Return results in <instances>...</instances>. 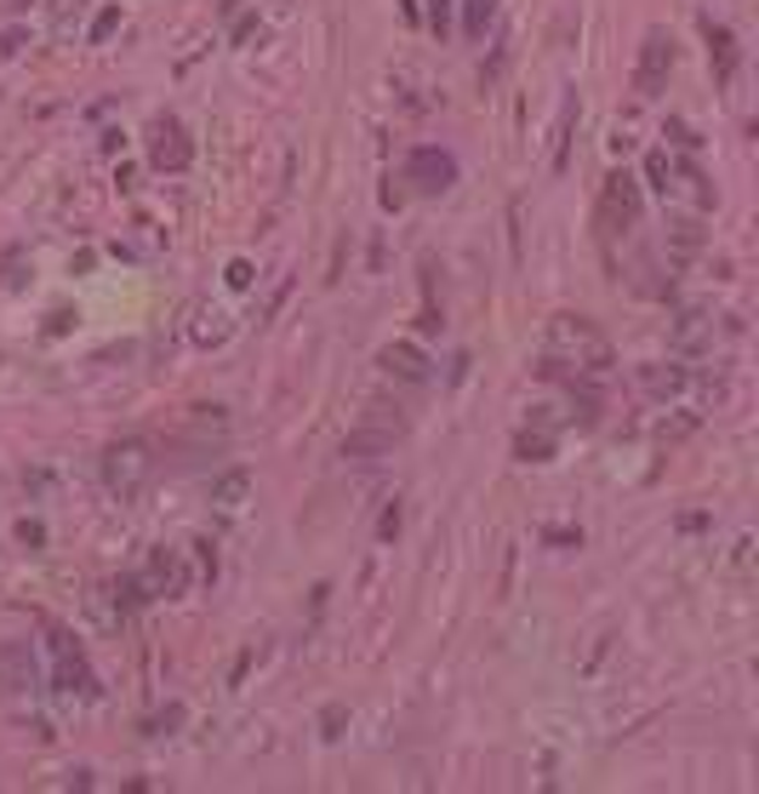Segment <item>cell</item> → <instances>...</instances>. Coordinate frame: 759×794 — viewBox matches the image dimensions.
<instances>
[{
	"mask_svg": "<svg viewBox=\"0 0 759 794\" xmlns=\"http://www.w3.org/2000/svg\"><path fill=\"white\" fill-rule=\"evenodd\" d=\"M543 378H605L612 371V337L589 315H554L543 337Z\"/></svg>",
	"mask_w": 759,
	"mask_h": 794,
	"instance_id": "1",
	"label": "cell"
},
{
	"mask_svg": "<svg viewBox=\"0 0 759 794\" xmlns=\"http://www.w3.org/2000/svg\"><path fill=\"white\" fill-rule=\"evenodd\" d=\"M640 212H645L640 178H635V171H612V178H605V189H600V201H594V229H600V240L628 235V229L640 223Z\"/></svg>",
	"mask_w": 759,
	"mask_h": 794,
	"instance_id": "2",
	"label": "cell"
},
{
	"mask_svg": "<svg viewBox=\"0 0 759 794\" xmlns=\"http://www.w3.org/2000/svg\"><path fill=\"white\" fill-rule=\"evenodd\" d=\"M149 475H155V452H149V440H115L104 452V486L115 491L120 503H132L138 491L149 486Z\"/></svg>",
	"mask_w": 759,
	"mask_h": 794,
	"instance_id": "3",
	"label": "cell"
},
{
	"mask_svg": "<svg viewBox=\"0 0 759 794\" xmlns=\"http://www.w3.org/2000/svg\"><path fill=\"white\" fill-rule=\"evenodd\" d=\"M46 647H52V686H58V691H74V698H97V675H92L86 652L74 647L63 629L46 635Z\"/></svg>",
	"mask_w": 759,
	"mask_h": 794,
	"instance_id": "4",
	"label": "cell"
},
{
	"mask_svg": "<svg viewBox=\"0 0 759 794\" xmlns=\"http://www.w3.org/2000/svg\"><path fill=\"white\" fill-rule=\"evenodd\" d=\"M668 74H674V40H668V29H651L640 46V63H635V92L656 97L668 86Z\"/></svg>",
	"mask_w": 759,
	"mask_h": 794,
	"instance_id": "5",
	"label": "cell"
},
{
	"mask_svg": "<svg viewBox=\"0 0 759 794\" xmlns=\"http://www.w3.org/2000/svg\"><path fill=\"white\" fill-rule=\"evenodd\" d=\"M149 161H155L161 171H189L194 143H189V132H183V120L161 115L155 127H149Z\"/></svg>",
	"mask_w": 759,
	"mask_h": 794,
	"instance_id": "6",
	"label": "cell"
},
{
	"mask_svg": "<svg viewBox=\"0 0 759 794\" xmlns=\"http://www.w3.org/2000/svg\"><path fill=\"white\" fill-rule=\"evenodd\" d=\"M406 183H417L423 194H446L451 183H458V161H451L446 149L423 143V149H412V161H406Z\"/></svg>",
	"mask_w": 759,
	"mask_h": 794,
	"instance_id": "7",
	"label": "cell"
},
{
	"mask_svg": "<svg viewBox=\"0 0 759 794\" xmlns=\"http://www.w3.org/2000/svg\"><path fill=\"white\" fill-rule=\"evenodd\" d=\"M138 583H143L149 601H161V594L171 601V594L189 589V566H183V555H177V549H155V555H149V566L138 572Z\"/></svg>",
	"mask_w": 759,
	"mask_h": 794,
	"instance_id": "8",
	"label": "cell"
},
{
	"mask_svg": "<svg viewBox=\"0 0 759 794\" xmlns=\"http://www.w3.org/2000/svg\"><path fill=\"white\" fill-rule=\"evenodd\" d=\"M663 194H668V201H679V206H686V212H708V206H714V189H708V178H702V171L691 166V161H674L668 155V178H663Z\"/></svg>",
	"mask_w": 759,
	"mask_h": 794,
	"instance_id": "9",
	"label": "cell"
},
{
	"mask_svg": "<svg viewBox=\"0 0 759 794\" xmlns=\"http://www.w3.org/2000/svg\"><path fill=\"white\" fill-rule=\"evenodd\" d=\"M35 686V647L29 640H7L0 647V698H23Z\"/></svg>",
	"mask_w": 759,
	"mask_h": 794,
	"instance_id": "10",
	"label": "cell"
},
{
	"mask_svg": "<svg viewBox=\"0 0 759 794\" xmlns=\"http://www.w3.org/2000/svg\"><path fill=\"white\" fill-rule=\"evenodd\" d=\"M702 217L697 212H674L668 217V235H663V246H668V263L679 269V263H686V258H697L702 252Z\"/></svg>",
	"mask_w": 759,
	"mask_h": 794,
	"instance_id": "11",
	"label": "cell"
},
{
	"mask_svg": "<svg viewBox=\"0 0 759 794\" xmlns=\"http://www.w3.org/2000/svg\"><path fill=\"white\" fill-rule=\"evenodd\" d=\"M377 366H383L389 378H400V383H428V355L417 349V343H389V349L377 355Z\"/></svg>",
	"mask_w": 759,
	"mask_h": 794,
	"instance_id": "12",
	"label": "cell"
},
{
	"mask_svg": "<svg viewBox=\"0 0 759 794\" xmlns=\"http://www.w3.org/2000/svg\"><path fill=\"white\" fill-rule=\"evenodd\" d=\"M383 452H394V435L389 429H371V424H360V429L343 440V458L348 463H371V458H383Z\"/></svg>",
	"mask_w": 759,
	"mask_h": 794,
	"instance_id": "13",
	"label": "cell"
},
{
	"mask_svg": "<svg viewBox=\"0 0 759 794\" xmlns=\"http://www.w3.org/2000/svg\"><path fill=\"white\" fill-rule=\"evenodd\" d=\"M246 491H251V475H246V469H229V475L212 481V509L240 514V509H246Z\"/></svg>",
	"mask_w": 759,
	"mask_h": 794,
	"instance_id": "14",
	"label": "cell"
},
{
	"mask_svg": "<svg viewBox=\"0 0 759 794\" xmlns=\"http://www.w3.org/2000/svg\"><path fill=\"white\" fill-rule=\"evenodd\" d=\"M708 58H714V69H720V86L737 81V40H731L725 23H708Z\"/></svg>",
	"mask_w": 759,
	"mask_h": 794,
	"instance_id": "15",
	"label": "cell"
},
{
	"mask_svg": "<svg viewBox=\"0 0 759 794\" xmlns=\"http://www.w3.org/2000/svg\"><path fill=\"white\" fill-rule=\"evenodd\" d=\"M640 389L651 394V401H668V394L686 389V371L679 366H640Z\"/></svg>",
	"mask_w": 759,
	"mask_h": 794,
	"instance_id": "16",
	"label": "cell"
},
{
	"mask_svg": "<svg viewBox=\"0 0 759 794\" xmlns=\"http://www.w3.org/2000/svg\"><path fill=\"white\" fill-rule=\"evenodd\" d=\"M674 343H679V349H697V343H714V332H708V315H679Z\"/></svg>",
	"mask_w": 759,
	"mask_h": 794,
	"instance_id": "17",
	"label": "cell"
},
{
	"mask_svg": "<svg viewBox=\"0 0 759 794\" xmlns=\"http://www.w3.org/2000/svg\"><path fill=\"white\" fill-rule=\"evenodd\" d=\"M514 452H520L525 463H548V458H554V435H548V429H537V435L525 429V435L514 440Z\"/></svg>",
	"mask_w": 759,
	"mask_h": 794,
	"instance_id": "18",
	"label": "cell"
},
{
	"mask_svg": "<svg viewBox=\"0 0 759 794\" xmlns=\"http://www.w3.org/2000/svg\"><path fill=\"white\" fill-rule=\"evenodd\" d=\"M491 17H497V0H469V17L463 23H469V35L479 40V35L491 29Z\"/></svg>",
	"mask_w": 759,
	"mask_h": 794,
	"instance_id": "19",
	"label": "cell"
},
{
	"mask_svg": "<svg viewBox=\"0 0 759 794\" xmlns=\"http://www.w3.org/2000/svg\"><path fill=\"white\" fill-rule=\"evenodd\" d=\"M120 29V7H109V12H97V23H92V40H109Z\"/></svg>",
	"mask_w": 759,
	"mask_h": 794,
	"instance_id": "20",
	"label": "cell"
},
{
	"mask_svg": "<svg viewBox=\"0 0 759 794\" xmlns=\"http://www.w3.org/2000/svg\"><path fill=\"white\" fill-rule=\"evenodd\" d=\"M645 171H651V189H663V178H668V155H663V149L645 161Z\"/></svg>",
	"mask_w": 759,
	"mask_h": 794,
	"instance_id": "21",
	"label": "cell"
},
{
	"mask_svg": "<svg viewBox=\"0 0 759 794\" xmlns=\"http://www.w3.org/2000/svg\"><path fill=\"white\" fill-rule=\"evenodd\" d=\"M229 286H235V292H246V286H251V263H246V258H235V263H229Z\"/></svg>",
	"mask_w": 759,
	"mask_h": 794,
	"instance_id": "22",
	"label": "cell"
},
{
	"mask_svg": "<svg viewBox=\"0 0 759 794\" xmlns=\"http://www.w3.org/2000/svg\"><path fill=\"white\" fill-rule=\"evenodd\" d=\"M446 12H451L446 0H435V7H428V29H435V35H446Z\"/></svg>",
	"mask_w": 759,
	"mask_h": 794,
	"instance_id": "23",
	"label": "cell"
},
{
	"mask_svg": "<svg viewBox=\"0 0 759 794\" xmlns=\"http://www.w3.org/2000/svg\"><path fill=\"white\" fill-rule=\"evenodd\" d=\"M69 7L81 12V0H58V35H63V23H69Z\"/></svg>",
	"mask_w": 759,
	"mask_h": 794,
	"instance_id": "24",
	"label": "cell"
}]
</instances>
